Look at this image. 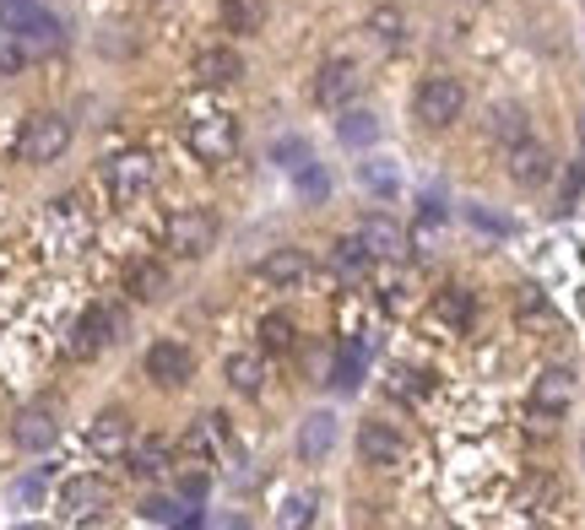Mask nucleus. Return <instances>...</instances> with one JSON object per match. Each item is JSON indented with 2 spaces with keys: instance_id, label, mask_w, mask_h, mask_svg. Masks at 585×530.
<instances>
[{
  "instance_id": "obj_1",
  "label": "nucleus",
  "mask_w": 585,
  "mask_h": 530,
  "mask_svg": "<svg viewBox=\"0 0 585 530\" xmlns=\"http://www.w3.org/2000/svg\"><path fill=\"white\" fill-rule=\"evenodd\" d=\"M163 244H168L179 261H201V255H212V250H217V217H212V212H201V206H184V212H174V217H168Z\"/></svg>"
},
{
  "instance_id": "obj_2",
  "label": "nucleus",
  "mask_w": 585,
  "mask_h": 530,
  "mask_svg": "<svg viewBox=\"0 0 585 530\" xmlns=\"http://www.w3.org/2000/svg\"><path fill=\"white\" fill-rule=\"evenodd\" d=\"M190 152L201 157V162H228L234 152H239V125H234V115H223V109H206V115H195L190 120Z\"/></svg>"
},
{
  "instance_id": "obj_3",
  "label": "nucleus",
  "mask_w": 585,
  "mask_h": 530,
  "mask_svg": "<svg viewBox=\"0 0 585 530\" xmlns=\"http://www.w3.org/2000/svg\"><path fill=\"white\" fill-rule=\"evenodd\" d=\"M71 146V120L65 115H33L22 135H16V152H22V162H55L60 152Z\"/></svg>"
},
{
  "instance_id": "obj_4",
  "label": "nucleus",
  "mask_w": 585,
  "mask_h": 530,
  "mask_svg": "<svg viewBox=\"0 0 585 530\" xmlns=\"http://www.w3.org/2000/svg\"><path fill=\"white\" fill-rule=\"evenodd\" d=\"M418 120L429 125V131H444V125H455L461 120V109H466V87L455 82V76H429L423 87H418Z\"/></svg>"
},
{
  "instance_id": "obj_5",
  "label": "nucleus",
  "mask_w": 585,
  "mask_h": 530,
  "mask_svg": "<svg viewBox=\"0 0 585 530\" xmlns=\"http://www.w3.org/2000/svg\"><path fill=\"white\" fill-rule=\"evenodd\" d=\"M152 179H157V162H152L146 152H120V157H109V168H104V184H109V195H115L120 206L142 201L146 190H152Z\"/></svg>"
},
{
  "instance_id": "obj_6",
  "label": "nucleus",
  "mask_w": 585,
  "mask_h": 530,
  "mask_svg": "<svg viewBox=\"0 0 585 530\" xmlns=\"http://www.w3.org/2000/svg\"><path fill=\"white\" fill-rule=\"evenodd\" d=\"M120 325H126V320H120L115 309L93 303V309L76 320V330H71V347H65V352H71L76 363H87V358H98L109 341H120Z\"/></svg>"
},
{
  "instance_id": "obj_7",
  "label": "nucleus",
  "mask_w": 585,
  "mask_h": 530,
  "mask_svg": "<svg viewBox=\"0 0 585 530\" xmlns=\"http://www.w3.org/2000/svg\"><path fill=\"white\" fill-rule=\"evenodd\" d=\"M504 168H510V179H515L521 190H542V184L553 179L559 157H553V152H548L542 141L521 135V141H510V157H504Z\"/></svg>"
},
{
  "instance_id": "obj_8",
  "label": "nucleus",
  "mask_w": 585,
  "mask_h": 530,
  "mask_svg": "<svg viewBox=\"0 0 585 530\" xmlns=\"http://www.w3.org/2000/svg\"><path fill=\"white\" fill-rule=\"evenodd\" d=\"M109 482L104 477H71L65 487H60V515L71 520V526H87V520H98L104 509H109Z\"/></svg>"
},
{
  "instance_id": "obj_9",
  "label": "nucleus",
  "mask_w": 585,
  "mask_h": 530,
  "mask_svg": "<svg viewBox=\"0 0 585 530\" xmlns=\"http://www.w3.org/2000/svg\"><path fill=\"white\" fill-rule=\"evenodd\" d=\"M5 22H11V38H16L27 55H44V49L60 44V22H55L49 11H38V5H16V11H5Z\"/></svg>"
},
{
  "instance_id": "obj_10",
  "label": "nucleus",
  "mask_w": 585,
  "mask_h": 530,
  "mask_svg": "<svg viewBox=\"0 0 585 530\" xmlns=\"http://www.w3.org/2000/svg\"><path fill=\"white\" fill-rule=\"evenodd\" d=\"M358 93H363V71H358L353 60H325V65H320L314 104H325V109H342V104H353Z\"/></svg>"
},
{
  "instance_id": "obj_11",
  "label": "nucleus",
  "mask_w": 585,
  "mask_h": 530,
  "mask_svg": "<svg viewBox=\"0 0 585 530\" xmlns=\"http://www.w3.org/2000/svg\"><path fill=\"white\" fill-rule=\"evenodd\" d=\"M190 369H195V358H190L184 341H152V347H146V380H152V385L174 390V385L190 380Z\"/></svg>"
},
{
  "instance_id": "obj_12",
  "label": "nucleus",
  "mask_w": 585,
  "mask_h": 530,
  "mask_svg": "<svg viewBox=\"0 0 585 530\" xmlns=\"http://www.w3.org/2000/svg\"><path fill=\"white\" fill-rule=\"evenodd\" d=\"M358 455H363V466L396 471V466L407 460V444H402V433H396L391 422H363V427H358Z\"/></svg>"
},
{
  "instance_id": "obj_13",
  "label": "nucleus",
  "mask_w": 585,
  "mask_h": 530,
  "mask_svg": "<svg viewBox=\"0 0 585 530\" xmlns=\"http://www.w3.org/2000/svg\"><path fill=\"white\" fill-rule=\"evenodd\" d=\"M358 244L369 250V261H407V233L385 217V212H374V217H363V228H358Z\"/></svg>"
},
{
  "instance_id": "obj_14",
  "label": "nucleus",
  "mask_w": 585,
  "mask_h": 530,
  "mask_svg": "<svg viewBox=\"0 0 585 530\" xmlns=\"http://www.w3.org/2000/svg\"><path fill=\"white\" fill-rule=\"evenodd\" d=\"M532 406H537L542 417H564V411L575 406V374H570V369H542L537 385H532Z\"/></svg>"
},
{
  "instance_id": "obj_15",
  "label": "nucleus",
  "mask_w": 585,
  "mask_h": 530,
  "mask_svg": "<svg viewBox=\"0 0 585 530\" xmlns=\"http://www.w3.org/2000/svg\"><path fill=\"white\" fill-rule=\"evenodd\" d=\"M195 82L201 87H228V82H239L244 76V60H239V49H228V44H212V49H201L195 55Z\"/></svg>"
},
{
  "instance_id": "obj_16",
  "label": "nucleus",
  "mask_w": 585,
  "mask_h": 530,
  "mask_svg": "<svg viewBox=\"0 0 585 530\" xmlns=\"http://www.w3.org/2000/svg\"><path fill=\"white\" fill-rule=\"evenodd\" d=\"M331 449H336V417H331V411H309V417L298 422V460L320 466Z\"/></svg>"
},
{
  "instance_id": "obj_17",
  "label": "nucleus",
  "mask_w": 585,
  "mask_h": 530,
  "mask_svg": "<svg viewBox=\"0 0 585 530\" xmlns=\"http://www.w3.org/2000/svg\"><path fill=\"white\" fill-rule=\"evenodd\" d=\"M11 433H16V444H22V449H33V455H38V449H49V444L60 438V422H55V411H49V406H27V411L16 417V427H11Z\"/></svg>"
},
{
  "instance_id": "obj_18",
  "label": "nucleus",
  "mask_w": 585,
  "mask_h": 530,
  "mask_svg": "<svg viewBox=\"0 0 585 530\" xmlns=\"http://www.w3.org/2000/svg\"><path fill=\"white\" fill-rule=\"evenodd\" d=\"M93 449L104 455V460H120L126 449H131V417L126 411H98V422H93Z\"/></svg>"
},
{
  "instance_id": "obj_19",
  "label": "nucleus",
  "mask_w": 585,
  "mask_h": 530,
  "mask_svg": "<svg viewBox=\"0 0 585 530\" xmlns=\"http://www.w3.org/2000/svg\"><path fill=\"white\" fill-rule=\"evenodd\" d=\"M255 276L272 281V287H298V281H309V255L303 250H272L255 265Z\"/></svg>"
},
{
  "instance_id": "obj_20",
  "label": "nucleus",
  "mask_w": 585,
  "mask_h": 530,
  "mask_svg": "<svg viewBox=\"0 0 585 530\" xmlns=\"http://www.w3.org/2000/svg\"><path fill=\"white\" fill-rule=\"evenodd\" d=\"M126 466H131V477L157 482V477H168L174 455H168V444H163V438H142V444H131V449H126Z\"/></svg>"
},
{
  "instance_id": "obj_21",
  "label": "nucleus",
  "mask_w": 585,
  "mask_h": 530,
  "mask_svg": "<svg viewBox=\"0 0 585 530\" xmlns=\"http://www.w3.org/2000/svg\"><path fill=\"white\" fill-rule=\"evenodd\" d=\"M515 320H521L526 330H537V336H553V330H559V314H553V303H548L537 287H521V298H515Z\"/></svg>"
},
{
  "instance_id": "obj_22",
  "label": "nucleus",
  "mask_w": 585,
  "mask_h": 530,
  "mask_svg": "<svg viewBox=\"0 0 585 530\" xmlns=\"http://www.w3.org/2000/svg\"><path fill=\"white\" fill-rule=\"evenodd\" d=\"M223 380H228V390H239V396H261L266 369H261V358H255V352H234V358L223 363Z\"/></svg>"
},
{
  "instance_id": "obj_23",
  "label": "nucleus",
  "mask_w": 585,
  "mask_h": 530,
  "mask_svg": "<svg viewBox=\"0 0 585 530\" xmlns=\"http://www.w3.org/2000/svg\"><path fill=\"white\" fill-rule=\"evenodd\" d=\"M363 27H369V38H374L380 49H402V38H407V16H402V5H374Z\"/></svg>"
},
{
  "instance_id": "obj_24",
  "label": "nucleus",
  "mask_w": 585,
  "mask_h": 530,
  "mask_svg": "<svg viewBox=\"0 0 585 530\" xmlns=\"http://www.w3.org/2000/svg\"><path fill=\"white\" fill-rule=\"evenodd\" d=\"M126 292L142 298V303H157V298L168 292V270H163L157 261H136L131 270H126Z\"/></svg>"
},
{
  "instance_id": "obj_25",
  "label": "nucleus",
  "mask_w": 585,
  "mask_h": 530,
  "mask_svg": "<svg viewBox=\"0 0 585 530\" xmlns=\"http://www.w3.org/2000/svg\"><path fill=\"white\" fill-rule=\"evenodd\" d=\"M223 27L228 33H261L266 27V0H223Z\"/></svg>"
},
{
  "instance_id": "obj_26",
  "label": "nucleus",
  "mask_w": 585,
  "mask_h": 530,
  "mask_svg": "<svg viewBox=\"0 0 585 530\" xmlns=\"http://www.w3.org/2000/svg\"><path fill=\"white\" fill-rule=\"evenodd\" d=\"M369 265H374V261H369V250L358 244V233H353V239H336V244H331V270H336L342 281H358V276H363Z\"/></svg>"
},
{
  "instance_id": "obj_27",
  "label": "nucleus",
  "mask_w": 585,
  "mask_h": 530,
  "mask_svg": "<svg viewBox=\"0 0 585 530\" xmlns=\"http://www.w3.org/2000/svg\"><path fill=\"white\" fill-rule=\"evenodd\" d=\"M488 135L493 141H521V135H532V125H526V109H515V104H493L488 109Z\"/></svg>"
},
{
  "instance_id": "obj_28",
  "label": "nucleus",
  "mask_w": 585,
  "mask_h": 530,
  "mask_svg": "<svg viewBox=\"0 0 585 530\" xmlns=\"http://www.w3.org/2000/svg\"><path fill=\"white\" fill-rule=\"evenodd\" d=\"M336 135H342L347 146H369V141L380 135V120H374L369 109H347V115L336 120Z\"/></svg>"
},
{
  "instance_id": "obj_29",
  "label": "nucleus",
  "mask_w": 585,
  "mask_h": 530,
  "mask_svg": "<svg viewBox=\"0 0 585 530\" xmlns=\"http://www.w3.org/2000/svg\"><path fill=\"white\" fill-rule=\"evenodd\" d=\"M261 347L266 352H292L298 347V325H292L288 314H266L261 320Z\"/></svg>"
},
{
  "instance_id": "obj_30",
  "label": "nucleus",
  "mask_w": 585,
  "mask_h": 530,
  "mask_svg": "<svg viewBox=\"0 0 585 530\" xmlns=\"http://www.w3.org/2000/svg\"><path fill=\"white\" fill-rule=\"evenodd\" d=\"M142 520H152V526H195V515L184 509V498H146Z\"/></svg>"
},
{
  "instance_id": "obj_31",
  "label": "nucleus",
  "mask_w": 585,
  "mask_h": 530,
  "mask_svg": "<svg viewBox=\"0 0 585 530\" xmlns=\"http://www.w3.org/2000/svg\"><path fill=\"white\" fill-rule=\"evenodd\" d=\"M385 390H391L396 400H423L429 396V374H423V369H391Z\"/></svg>"
},
{
  "instance_id": "obj_32",
  "label": "nucleus",
  "mask_w": 585,
  "mask_h": 530,
  "mask_svg": "<svg viewBox=\"0 0 585 530\" xmlns=\"http://www.w3.org/2000/svg\"><path fill=\"white\" fill-rule=\"evenodd\" d=\"M358 385H363V352H358V347H342V352H336V390L353 396Z\"/></svg>"
},
{
  "instance_id": "obj_33",
  "label": "nucleus",
  "mask_w": 585,
  "mask_h": 530,
  "mask_svg": "<svg viewBox=\"0 0 585 530\" xmlns=\"http://www.w3.org/2000/svg\"><path fill=\"white\" fill-rule=\"evenodd\" d=\"M434 314L439 320H450V325H466V320H471V298H466L461 287H439Z\"/></svg>"
},
{
  "instance_id": "obj_34",
  "label": "nucleus",
  "mask_w": 585,
  "mask_h": 530,
  "mask_svg": "<svg viewBox=\"0 0 585 530\" xmlns=\"http://www.w3.org/2000/svg\"><path fill=\"white\" fill-rule=\"evenodd\" d=\"M439 228H444V212H439V206H423V217L413 222V244H418V250H434Z\"/></svg>"
},
{
  "instance_id": "obj_35",
  "label": "nucleus",
  "mask_w": 585,
  "mask_h": 530,
  "mask_svg": "<svg viewBox=\"0 0 585 530\" xmlns=\"http://www.w3.org/2000/svg\"><path fill=\"white\" fill-rule=\"evenodd\" d=\"M22 65H27V49H22L11 33H0V82H11Z\"/></svg>"
},
{
  "instance_id": "obj_36",
  "label": "nucleus",
  "mask_w": 585,
  "mask_h": 530,
  "mask_svg": "<svg viewBox=\"0 0 585 530\" xmlns=\"http://www.w3.org/2000/svg\"><path fill=\"white\" fill-rule=\"evenodd\" d=\"M298 190H303L309 201H320V195L331 190V179H325V168H320V162H303V168H298Z\"/></svg>"
},
{
  "instance_id": "obj_37",
  "label": "nucleus",
  "mask_w": 585,
  "mask_h": 530,
  "mask_svg": "<svg viewBox=\"0 0 585 530\" xmlns=\"http://www.w3.org/2000/svg\"><path fill=\"white\" fill-rule=\"evenodd\" d=\"M206 487H212V482H206V471H184V477H179V498H184V504H201V498H206Z\"/></svg>"
},
{
  "instance_id": "obj_38",
  "label": "nucleus",
  "mask_w": 585,
  "mask_h": 530,
  "mask_svg": "<svg viewBox=\"0 0 585 530\" xmlns=\"http://www.w3.org/2000/svg\"><path fill=\"white\" fill-rule=\"evenodd\" d=\"M38 498H44V482H38V477H22V482L11 487V504H22V509H33Z\"/></svg>"
},
{
  "instance_id": "obj_39",
  "label": "nucleus",
  "mask_w": 585,
  "mask_h": 530,
  "mask_svg": "<svg viewBox=\"0 0 585 530\" xmlns=\"http://www.w3.org/2000/svg\"><path fill=\"white\" fill-rule=\"evenodd\" d=\"M288 526H309V498H292L288 504V515H283Z\"/></svg>"
},
{
  "instance_id": "obj_40",
  "label": "nucleus",
  "mask_w": 585,
  "mask_h": 530,
  "mask_svg": "<svg viewBox=\"0 0 585 530\" xmlns=\"http://www.w3.org/2000/svg\"><path fill=\"white\" fill-rule=\"evenodd\" d=\"M0 5H5V11H16V5H38V0H0Z\"/></svg>"
},
{
  "instance_id": "obj_41",
  "label": "nucleus",
  "mask_w": 585,
  "mask_h": 530,
  "mask_svg": "<svg viewBox=\"0 0 585 530\" xmlns=\"http://www.w3.org/2000/svg\"><path fill=\"white\" fill-rule=\"evenodd\" d=\"M466 5H488V0H466Z\"/></svg>"
},
{
  "instance_id": "obj_42",
  "label": "nucleus",
  "mask_w": 585,
  "mask_h": 530,
  "mask_svg": "<svg viewBox=\"0 0 585 530\" xmlns=\"http://www.w3.org/2000/svg\"><path fill=\"white\" fill-rule=\"evenodd\" d=\"M581 460H585V444H581Z\"/></svg>"
},
{
  "instance_id": "obj_43",
  "label": "nucleus",
  "mask_w": 585,
  "mask_h": 530,
  "mask_svg": "<svg viewBox=\"0 0 585 530\" xmlns=\"http://www.w3.org/2000/svg\"><path fill=\"white\" fill-rule=\"evenodd\" d=\"M581 141H585V125H581Z\"/></svg>"
}]
</instances>
